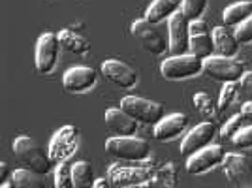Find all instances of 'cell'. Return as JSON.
I'll return each mask as SVG.
<instances>
[{
	"label": "cell",
	"mask_w": 252,
	"mask_h": 188,
	"mask_svg": "<svg viewBox=\"0 0 252 188\" xmlns=\"http://www.w3.org/2000/svg\"><path fill=\"white\" fill-rule=\"evenodd\" d=\"M13 155H15V158L21 162L23 166H27L29 169L40 173V175L49 173V169H51L53 162L51 158H49V153H43L42 147L38 145L32 137H15V141H13Z\"/></svg>",
	"instance_id": "obj_1"
},
{
	"label": "cell",
	"mask_w": 252,
	"mask_h": 188,
	"mask_svg": "<svg viewBox=\"0 0 252 188\" xmlns=\"http://www.w3.org/2000/svg\"><path fill=\"white\" fill-rule=\"evenodd\" d=\"M203 72V59H198L192 53L185 55H171L160 66V73L169 79V81H179V79H189L196 77Z\"/></svg>",
	"instance_id": "obj_2"
},
{
	"label": "cell",
	"mask_w": 252,
	"mask_h": 188,
	"mask_svg": "<svg viewBox=\"0 0 252 188\" xmlns=\"http://www.w3.org/2000/svg\"><path fill=\"white\" fill-rule=\"evenodd\" d=\"M105 151L111 157L126 162H141L149 157V143L141 137L115 136L105 141Z\"/></svg>",
	"instance_id": "obj_3"
},
{
	"label": "cell",
	"mask_w": 252,
	"mask_h": 188,
	"mask_svg": "<svg viewBox=\"0 0 252 188\" xmlns=\"http://www.w3.org/2000/svg\"><path fill=\"white\" fill-rule=\"evenodd\" d=\"M119 107L125 109L130 117H134L137 123H145V125H157L158 121L166 117L164 105L158 102H151L147 98H139V96H126L121 100Z\"/></svg>",
	"instance_id": "obj_4"
},
{
	"label": "cell",
	"mask_w": 252,
	"mask_h": 188,
	"mask_svg": "<svg viewBox=\"0 0 252 188\" xmlns=\"http://www.w3.org/2000/svg\"><path fill=\"white\" fill-rule=\"evenodd\" d=\"M203 72L207 73L211 79L230 83V81H241V77L245 75V66L237 63L233 57L211 55L203 61Z\"/></svg>",
	"instance_id": "obj_5"
},
{
	"label": "cell",
	"mask_w": 252,
	"mask_h": 188,
	"mask_svg": "<svg viewBox=\"0 0 252 188\" xmlns=\"http://www.w3.org/2000/svg\"><path fill=\"white\" fill-rule=\"evenodd\" d=\"M79 145V130L75 126H63L49 143V158L53 164L66 162L75 155Z\"/></svg>",
	"instance_id": "obj_6"
},
{
	"label": "cell",
	"mask_w": 252,
	"mask_h": 188,
	"mask_svg": "<svg viewBox=\"0 0 252 188\" xmlns=\"http://www.w3.org/2000/svg\"><path fill=\"white\" fill-rule=\"evenodd\" d=\"M190 36H189V51L196 55L198 59H207L211 55H215V42H213V34L209 32V25L203 19L190 21Z\"/></svg>",
	"instance_id": "obj_7"
},
{
	"label": "cell",
	"mask_w": 252,
	"mask_h": 188,
	"mask_svg": "<svg viewBox=\"0 0 252 188\" xmlns=\"http://www.w3.org/2000/svg\"><path fill=\"white\" fill-rule=\"evenodd\" d=\"M59 53H61L59 36L51 32L42 34L36 43V70L40 73H51L59 61Z\"/></svg>",
	"instance_id": "obj_8"
},
{
	"label": "cell",
	"mask_w": 252,
	"mask_h": 188,
	"mask_svg": "<svg viewBox=\"0 0 252 188\" xmlns=\"http://www.w3.org/2000/svg\"><path fill=\"white\" fill-rule=\"evenodd\" d=\"M224 149L220 145H207L200 149L198 153L190 155L189 160H187V171L192 173V175H201L205 171H209L213 167L220 166L224 162Z\"/></svg>",
	"instance_id": "obj_9"
},
{
	"label": "cell",
	"mask_w": 252,
	"mask_h": 188,
	"mask_svg": "<svg viewBox=\"0 0 252 188\" xmlns=\"http://www.w3.org/2000/svg\"><path fill=\"white\" fill-rule=\"evenodd\" d=\"M132 34H134V38H136L137 42L143 45V49H147L153 55H162L166 49H169V45H166L162 34L147 19H137V21H134V25H132Z\"/></svg>",
	"instance_id": "obj_10"
},
{
	"label": "cell",
	"mask_w": 252,
	"mask_h": 188,
	"mask_svg": "<svg viewBox=\"0 0 252 188\" xmlns=\"http://www.w3.org/2000/svg\"><path fill=\"white\" fill-rule=\"evenodd\" d=\"M224 171L233 185H239V187H252V166L251 160L245 157V155H235L230 153L224 157Z\"/></svg>",
	"instance_id": "obj_11"
},
{
	"label": "cell",
	"mask_w": 252,
	"mask_h": 188,
	"mask_svg": "<svg viewBox=\"0 0 252 188\" xmlns=\"http://www.w3.org/2000/svg\"><path fill=\"white\" fill-rule=\"evenodd\" d=\"M190 21L185 17L183 10L169 17V51L171 55H185L189 53Z\"/></svg>",
	"instance_id": "obj_12"
},
{
	"label": "cell",
	"mask_w": 252,
	"mask_h": 188,
	"mask_svg": "<svg viewBox=\"0 0 252 188\" xmlns=\"http://www.w3.org/2000/svg\"><path fill=\"white\" fill-rule=\"evenodd\" d=\"M102 73L107 81L115 83L117 87H123V89H132L137 83V73L132 66L125 64L123 61H117V59H107L102 64Z\"/></svg>",
	"instance_id": "obj_13"
},
{
	"label": "cell",
	"mask_w": 252,
	"mask_h": 188,
	"mask_svg": "<svg viewBox=\"0 0 252 188\" xmlns=\"http://www.w3.org/2000/svg\"><path fill=\"white\" fill-rule=\"evenodd\" d=\"M213 137H215V125L211 121H203L190 130L189 136H185L183 143H181V153L190 157V155L198 153L200 149L209 145Z\"/></svg>",
	"instance_id": "obj_14"
},
{
	"label": "cell",
	"mask_w": 252,
	"mask_h": 188,
	"mask_svg": "<svg viewBox=\"0 0 252 188\" xmlns=\"http://www.w3.org/2000/svg\"><path fill=\"white\" fill-rule=\"evenodd\" d=\"M96 79H98V75L93 68L74 66V68L66 70L63 77V85L68 93H85V91L94 87Z\"/></svg>",
	"instance_id": "obj_15"
},
{
	"label": "cell",
	"mask_w": 252,
	"mask_h": 188,
	"mask_svg": "<svg viewBox=\"0 0 252 188\" xmlns=\"http://www.w3.org/2000/svg\"><path fill=\"white\" fill-rule=\"evenodd\" d=\"M151 171L147 167H109V181L117 187H139L143 181H149Z\"/></svg>",
	"instance_id": "obj_16"
},
{
	"label": "cell",
	"mask_w": 252,
	"mask_h": 188,
	"mask_svg": "<svg viewBox=\"0 0 252 188\" xmlns=\"http://www.w3.org/2000/svg\"><path fill=\"white\" fill-rule=\"evenodd\" d=\"M105 125L115 136H136L137 132V121L121 107L105 111Z\"/></svg>",
	"instance_id": "obj_17"
},
{
	"label": "cell",
	"mask_w": 252,
	"mask_h": 188,
	"mask_svg": "<svg viewBox=\"0 0 252 188\" xmlns=\"http://www.w3.org/2000/svg\"><path fill=\"white\" fill-rule=\"evenodd\" d=\"M187 126H189V117L183 113H171L155 125V137L160 141H168L181 136L187 130Z\"/></svg>",
	"instance_id": "obj_18"
},
{
	"label": "cell",
	"mask_w": 252,
	"mask_h": 188,
	"mask_svg": "<svg viewBox=\"0 0 252 188\" xmlns=\"http://www.w3.org/2000/svg\"><path fill=\"white\" fill-rule=\"evenodd\" d=\"M213 42H215V53L220 57H235L239 51V42L235 38V32H231L224 25L213 29Z\"/></svg>",
	"instance_id": "obj_19"
},
{
	"label": "cell",
	"mask_w": 252,
	"mask_h": 188,
	"mask_svg": "<svg viewBox=\"0 0 252 188\" xmlns=\"http://www.w3.org/2000/svg\"><path fill=\"white\" fill-rule=\"evenodd\" d=\"M181 8H183V0H155L149 6L145 19L149 23H153V25H157V23L169 19L173 13L181 11Z\"/></svg>",
	"instance_id": "obj_20"
},
{
	"label": "cell",
	"mask_w": 252,
	"mask_h": 188,
	"mask_svg": "<svg viewBox=\"0 0 252 188\" xmlns=\"http://www.w3.org/2000/svg\"><path fill=\"white\" fill-rule=\"evenodd\" d=\"M252 15V2H237V4H231L224 10L222 15V25L224 27H237L243 21H247Z\"/></svg>",
	"instance_id": "obj_21"
},
{
	"label": "cell",
	"mask_w": 252,
	"mask_h": 188,
	"mask_svg": "<svg viewBox=\"0 0 252 188\" xmlns=\"http://www.w3.org/2000/svg\"><path fill=\"white\" fill-rule=\"evenodd\" d=\"M59 42H61V47L66 49L70 53H75V55H83V53L89 51V42L85 40L83 36H79L77 32L70 31V29H63L59 32Z\"/></svg>",
	"instance_id": "obj_22"
},
{
	"label": "cell",
	"mask_w": 252,
	"mask_h": 188,
	"mask_svg": "<svg viewBox=\"0 0 252 188\" xmlns=\"http://www.w3.org/2000/svg\"><path fill=\"white\" fill-rule=\"evenodd\" d=\"M11 183L15 188H45L40 173L32 171L29 167H23V169H15L13 175H11Z\"/></svg>",
	"instance_id": "obj_23"
},
{
	"label": "cell",
	"mask_w": 252,
	"mask_h": 188,
	"mask_svg": "<svg viewBox=\"0 0 252 188\" xmlns=\"http://www.w3.org/2000/svg\"><path fill=\"white\" fill-rule=\"evenodd\" d=\"M72 179H74V188H87L93 187L94 183V173H93V166L89 162H75L72 166Z\"/></svg>",
	"instance_id": "obj_24"
},
{
	"label": "cell",
	"mask_w": 252,
	"mask_h": 188,
	"mask_svg": "<svg viewBox=\"0 0 252 188\" xmlns=\"http://www.w3.org/2000/svg\"><path fill=\"white\" fill-rule=\"evenodd\" d=\"M237 91H239V81L224 83L220 98H219V104H217V111H219V113H224V111L230 109V105L233 104L235 98H237Z\"/></svg>",
	"instance_id": "obj_25"
},
{
	"label": "cell",
	"mask_w": 252,
	"mask_h": 188,
	"mask_svg": "<svg viewBox=\"0 0 252 188\" xmlns=\"http://www.w3.org/2000/svg\"><path fill=\"white\" fill-rule=\"evenodd\" d=\"M55 187L57 188H74V179H72V166L70 162H61L55 169Z\"/></svg>",
	"instance_id": "obj_26"
},
{
	"label": "cell",
	"mask_w": 252,
	"mask_h": 188,
	"mask_svg": "<svg viewBox=\"0 0 252 188\" xmlns=\"http://www.w3.org/2000/svg\"><path fill=\"white\" fill-rule=\"evenodd\" d=\"M194 105H196V109L200 111V115L205 121H213L215 115H217V107L213 105V100L209 98V94L198 93L194 96Z\"/></svg>",
	"instance_id": "obj_27"
},
{
	"label": "cell",
	"mask_w": 252,
	"mask_h": 188,
	"mask_svg": "<svg viewBox=\"0 0 252 188\" xmlns=\"http://www.w3.org/2000/svg\"><path fill=\"white\" fill-rule=\"evenodd\" d=\"M205 8H207V0H183L181 10L189 21H196V19H201Z\"/></svg>",
	"instance_id": "obj_28"
},
{
	"label": "cell",
	"mask_w": 252,
	"mask_h": 188,
	"mask_svg": "<svg viewBox=\"0 0 252 188\" xmlns=\"http://www.w3.org/2000/svg\"><path fill=\"white\" fill-rule=\"evenodd\" d=\"M243 121H245V119H243L241 113L231 117L230 121L224 125V128H222V139H230L231 141L233 137L237 136V132L243 128Z\"/></svg>",
	"instance_id": "obj_29"
},
{
	"label": "cell",
	"mask_w": 252,
	"mask_h": 188,
	"mask_svg": "<svg viewBox=\"0 0 252 188\" xmlns=\"http://www.w3.org/2000/svg\"><path fill=\"white\" fill-rule=\"evenodd\" d=\"M235 38L239 43H251L252 42V15L243 21L241 25H237V31H235Z\"/></svg>",
	"instance_id": "obj_30"
},
{
	"label": "cell",
	"mask_w": 252,
	"mask_h": 188,
	"mask_svg": "<svg viewBox=\"0 0 252 188\" xmlns=\"http://www.w3.org/2000/svg\"><path fill=\"white\" fill-rule=\"evenodd\" d=\"M231 143L235 147H239V149H249V147H252V126L241 128L237 132V136L231 139Z\"/></svg>",
	"instance_id": "obj_31"
},
{
	"label": "cell",
	"mask_w": 252,
	"mask_h": 188,
	"mask_svg": "<svg viewBox=\"0 0 252 188\" xmlns=\"http://www.w3.org/2000/svg\"><path fill=\"white\" fill-rule=\"evenodd\" d=\"M239 89H241L243 94H245V96L252 102V72L243 75L241 81H239Z\"/></svg>",
	"instance_id": "obj_32"
},
{
	"label": "cell",
	"mask_w": 252,
	"mask_h": 188,
	"mask_svg": "<svg viewBox=\"0 0 252 188\" xmlns=\"http://www.w3.org/2000/svg\"><path fill=\"white\" fill-rule=\"evenodd\" d=\"M241 115H243V119H249V121H252V102H251V100L243 104Z\"/></svg>",
	"instance_id": "obj_33"
},
{
	"label": "cell",
	"mask_w": 252,
	"mask_h": 188,
	"mask_svg": "<svg viewBox=\"0 0 252 188\" xmlns=\"http://www.w3.org/2000/svg\"><path fill=\"white\" fill-rule=\"evenodd\" d=\"M8 175H10V166H8L6 162H2V164H0V181H6Z\"/></svg>",
	"instance_id": "obj_34"
},
{
	"label": "cell",
	"mask_w": 252,
	"mask_h": 188,
	"mask_svg": "<svg viewBox=\"0 0 252 188\" xmlns=\"http://www.w3.org/2000/svg\"><path fill=\"white\" fill-rule=\"evenodd\" d=\"M109 179H98V181H94L93 183V187L94 188H109L111 187V183H107Z\"/></svg>",
	"instance_id": "obj_35"
},
{
	"label": "cell",
	"mask_w": 252,
	"mask_h": 188,
	"mask_svg": "<svg viewBox=\"0 0 252 188\" xmlns=\"http://www.w3.org/2000/svg\"><path fill=\"white\" fill-rule=\"evenodd\" d=\"M243 2H252V0H243Z\"/></svg>",
	"instance_id": "obj_36"
}]
</instances>
